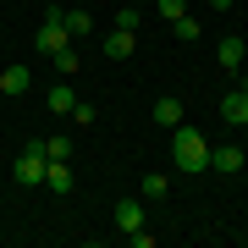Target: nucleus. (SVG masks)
Returning a JSON list of instances; mask_svg holds the SVG:
<instances>
[{
    "mask_svg": "<svg viewBox=\"0 0 248 248\" xmlns=\"http://www.w3.org/2000/svg\"><path fill=\"white\" fill-rule=\"evenodd\" d=\"M61 22H66L72 39H89L94 33V17H89V11H61Z\"/></svg>",
    "mask_w": 248,
    "mask_h": 248,
    "instance_id": "obj_15",
    "label": "nucleus"
},
{
    "mask_svg": "<svg viewBox=\"0 0 248 248\" xmlns=\"http://www.w3.org/2000/svg\"><path fill=\"white\" fill-rule=\"evenodd\" d=\"M45 138H33V143H22V155L11 160V177H17L22 187H45Z\"/></svg>",
    "mask_w": 248,
    "mask_h": 248,
    "instance_id": "obj_2",
    "label": "nucleus"
},
{
    "mask_svg": "<svg viewBox=\"0 0 248 248\" xmlns=\"http://www.w3.org/2000/svg\"><path fill=\"white\" fill-rule=\"evenodd\" d=\"M171 28H177V39H182V45H199V39H204V22L193 17V11H182V17L171 22Z\"/></svg>",
    "mask_w": 248,
    "mask_h": 248,
    "instance_id": "obj_13",
    "label": "nucleus"
},
{
    "mask_svg": "<svg viewBox=\"0 0 248 248\" xmlns=\"http://www.w3.org/2000/svg\"><path fill=\"white\" fill-rule=\"evenodd\" d=\"M45 187L50 193H72V160H45Z\"/></svg>",
    "mask_w": 248,
    "mask_h": 248,
    "instance_id": "obj_7",
    "label": "nucleus"
},
{
    "mask_svg": "<svg viewBox=\"0 0 248 248\" xmlns=\"http://www.w3.org/2000/svg\"><path fill=\"white\" fill-rule=\"evenodd\" d=\"M116 226H122V232H138L143 226V199H116Z\"/></svg>",
    "mask_w": 248,
    "mask_h": 248,
    "instance_id": "obj_9",
    "label": "nucleus"
},
{
    "mask_svg": "<svg viewBox=\"0 0 248 248\" xmlns=\"http://www.w3.org/2000/svg\"><path fill=\"white\" fill-rule=\"evenodd\" d=\"M243 166H248V155L237 149V143H210V171H221V177H237Z\"/></svg>",
    "mask_w": 248,
    "mask_h": 248,
    "instance_id": "obj_4",
    "label": "nucleus"
},
{
    "mask_svg": "<svg viewBox=\"0 0 248 248\" xmlns=\"http://www.w3.org/2000/svg\"><path fill=\"white\" fill-rule=\"evenodd\" d=\"M45 105H50V110H61V116H72V105H78V94H72V83H55V89L45 94Z\"/></svg>",
    "mask_w": 248,
    "mask_h": 248,
    "instance_id": "obj_14",
    "label": "nucleus"
},
{
    "mask_svg": "<svg viewBox=\"0 0 248 248\" xmlns=\"http://www.w3.org/2000/svg\"><path fill=\"white\" fill-rule=\"evenodd\" d=\"M133 45H138V33H127V28H110V33H105V55H110V61H127Z\"/></svg>",
    "mask_w": 248,
    "mask_h": 248,
    "instance_id": "obj_8",
    "label": "nucleus"
},
{
    "mask_svg": "<svg viewBox=\"0 0 248 248\" xmlns=\"http://www.w3.org/2000/svg\"><path fill=\"white\" fill-rule=\"evenodd\" d=\"M215 55H221V66H226V72H243V55H248V45H243L237 33H226V39H221V50H215Z\"/></svg>",
    "mask_w": 248,
    "mask_h": 248,
    "instance_id": "obj_10",
    "label": "nucleus"
},
{
    "mask_svg": "<svg viewBox=\"0 0 248 248\" xmlns=\"http://www.w3.org/2000/svg\"><path fill=\"white\" fill-rule=\"evenodd\" d=\"M155 127H166V133H171V127H182V99H155Z\"/></svg>",
    "mask_w": 248,
    "mask_h": 248,
    "instance_id": "obj_11",
    "label": "nucleus"
},
{
    "mask_svg": "<svg viewBox=\"0 0 248 248\" xmlns=\"http://www.w3.org/2000/svg\"><path fill=\"white\" fill-rule=\"evenodd\" d=\"M155 11H160V17H166V22H177L182 11H187V0H155Z\"/></svg>",
    "mask_w": 248,
    "mask_h": 248,
    "instance_id": "obj_18",
    "label": "nucleus"
},
{
    "mask_svg": "<svg viewBox=\"0 0 248 248\" xmlns=\"http://www.w3.org/2000/svg\"><path fill=\"white\" fill-rule=\"evenodd\" d=\"M171 160H177V171H210V138L187 122L171 127Z\"/></svg>",
    "mask_w": 248,
    "mask_h": 248,
    "instance_id": "obj_1",
    "label": "nucleus"
},
{
    "mask_svg": "<svg viewBox=\"0 0 248 248\" xmlns=\"http://www.w3.org/2000/svg\"><path fill=\"white\" fill-rule=\"evenodd\" d=\"M138 193L149 199V204H155V199H166V193H171V177H166V171H149V177L138 182Z\"/></svg>",
    "mask_w": 248,
    "mask_h": 248,
    "instance_id": "obj_12",
    "label": "nucleus"
},
{
    "mask_svg": "<svg viewBox=\"0 0 248 248\" xmlns=\"http://www.w3.org/2000/svg\"><path fill=\"white\" fill-rule=\"evenodd\" d=\"M237 89H243V94H248V72H243V83H237Z\"/></svg>",
    "mask_w": 248,
    "mask_h": 248,
    "instance_id": "obj_22",
    "label": "nucleus"
},
{
    "mask_svg": "<svg viewBox=\"0 0 248 248\" xmlns=\"http://www.w3.org/2000/svg\"><path fill=\"white\" fill-rule=\"evenodd\" d=\"M221 122H232V127H248V94H243V89L221 94Z\"/></svg>",
    "mask_w": 248,
    "mask_h": 248,
    "instance_id": "obj_6",
    "label": "nucleus"
},
{
    "mask_svg": "<svg viewBox=\"0 0 248 248\" xmlns=\"http://www.w3.org/2000/svg\"><path fill=\"white\" fill-rule=\"evenodd\" d=\"M116 28H127V33H138V11L127 6V11H116Z\"/></svg>",
    "mask_w": 248,
    "mask_h": 248,
    "instance_id": "obj_20",
    "label": "nucleus"
},
{
    "mask_svg": "<svg viewBox=\"0 0 248 248\" xmlns=\"http://www.w3.org/2000/svg\"><path fill=\"white\" fill-rule=\"evenodd\" d=\"M94 116H99V110L89 105V99H78V105H72V122H83V127H89V122H94Z\"/></svg>",
    "mask_w": 248,
    "mask_h": 248,
    "instance_id": "obj_19",
    "label": "nucleus"
},
{
    "mask_svg": "<svg viewBox=\"0 0 248 248\" xmlns=\"http://www.w3.org/2000/svg\"><path fill=\"white\" fill-rule=\"evenodd\" d=\"M50 61H55V66H61V78H72V72H78V50H72V45H66V50H55V55H50Z\"/></svg>",
    "mask_w": 248,
    "mask_h": 248,
    "instance_id": "obj_17",
    "label": "nucleus"
},
{
    "mask_svg": "<svg viewBox=\"0 0 248 248\" xmlns=\"http://www.w3.org/2000/svg\"><path fill=\"white\" fill-rule=\"evenodd\" d=\"M33 45L55 55V50H66L72 45V33H66V22H61V11H45V22H39V33H33Z\"/></svg>",
    "mask_w": 248,
    "mask_h": 248,
    "instance_id": "obj_3",
    "label": "nucleus"
},
{
    "mask_svg": "<svg viewBox=\"0 0 248 248\" xmlns=\"http://www.w3.org/2000/svg\"><path fill=\"white\" fill-rule=\"evenodd\" d=\"M210 6H215V11H232V0H210Z\"/></svg>",
    "mask_w": 248,
    "mask_h": 248,
    "instance_id": "obj_21",
    "label": "nucleus"
},
{
    "mask_svg": "<svg viewBox=\"0 0 248 248\" xmlns=\"http://www.w3.org/2000/svg\"><path fill=\"white\" fill-rule=\"evenodd\" d=\"M28 89H33V72H28L22 61L17 66H0V94H6V99H22Z\"/></svg>",
    "mask_w": 248,
    "mask_h": 248,
    "instance_id": "obj_5",
    "label": "nucleus"
},
{
    "mask_svg": "<svg viewBox=\"0 0 248 248\" xmlns=\"http://www.w3.org/2000/svg\"><path fill=\"white\" fill-rule=\"evenodd\" d=\"M45 155H50V160H72V138H66V133L45 138Z\"/></svg>",
    "mask_w": 248,
    "mask_h": 248,
    "instance_id": "obj_16",
    "label": "nucleus"
}]
</instances>
